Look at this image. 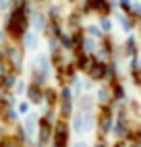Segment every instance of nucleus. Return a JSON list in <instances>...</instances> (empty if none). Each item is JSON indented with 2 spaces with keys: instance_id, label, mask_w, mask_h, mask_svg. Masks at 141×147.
Wrapping results in <instances>:
<instances>
[{
  "instance_id": "1",
  "label": "nucleus",
  "mask_w": 141,
  "mask_h": 147,
  "mask_svg": "<svg viewBox=\"0 0 141 147\" xmlns=\"http://www.w3.org/2000/svg\"><path fill=\"white\" fill-rule=\"evenodd\" d=\"M44 129H42V141H46L48 139V135H50V129H48V124H42Z\"/></svg>"
}]
</instances>
